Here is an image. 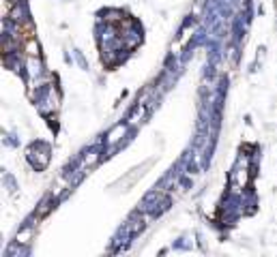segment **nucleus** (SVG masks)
Here are the masks:
<instances>
[{
  "label": "nucleus",
  "mask_w": 277,
  "mask_h": 257,
  "mask_svg": "<svg viewBox=\"0 0 277 257\" xmlns=\"http://www.w3.org/2000/svg\"><path fill=\"white\" fill-rule=\"evenodd\" d=\"M125 133H127V125H118V127H116L112 133H110V137H107V142L114 144V142H118L120 137H123Z\"/></svg>",
  "instance_id": "nucleus-1"
}]
</instances>
